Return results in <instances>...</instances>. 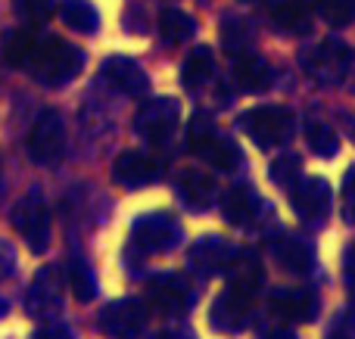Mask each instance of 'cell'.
<instances>
[{"instance_id": "28", "label": "cell", "mask_w": 355, "mask_h": 339, "mask_svg": "<svg viewBox=\"0 0 355 339\" xmlns=\"http://www.w3.org/2000/svg\"><path fill=\"white\" fill-rule=\"evenodd\" d=\"M306 143H309V149H312L315 156H334L340 149L337 131H334L327 122H321V118L306 122Z\"/></svg>"}, {"instance_id": "4", "label": "cell", "mask_w": 355, "mask_h": 339, "mask_svg": "<svg viewBox=\"0 0 355 339\" xmlns=\"http://www.w3.org/2000/svg\"><path fill=\"white\" fill-rule=\"evenodd\" d=\"M240 128L262 149L281 147L293 134V112L284 109V106H256V109L240 116Z\"/></svg>"}, {"instance_id": "22", "label": "cell", "mask_w": 355, "mask_h": 339, "mask_svg": "<svg viewBox=\"0 0 355 339\" xmlns=\"http://www.w3.org/2000/svg\"><path fill=\"white\" fill-rule=\"evenodd\" d=\"M256 212H259V199L246 184H237V187H231V190H225V196H221V215H225L227 224L246 228V224H252Z\"/></svg>"}, {"instance_id": "2", "label": "cell", "mask_w": 355, "mask_h": 339, "mask_svg": "<svg viewBox=\"0 0 355 339\" xmlns=\"http://www.w3.org/2000/svg\"><path fill=\"white\" fill-rule=\"evenodd\" d=\"M187 140H190V149H193L200 159H206L209 165L221 168V172H234V168L240 165L237 143H234L231 137L218 134V128H215L209 112H196V116L190 118Z\"/></svg>"}, {"instance_id": "15", "label": "cell", "mask_w": 355, "mask_h": 339, "mask_svg": "<svg viewBox=\"0 0 355 339\" xmlns=\"http://www.w3.org/2000/svg\"><path fill=\"white\" fill-rule=\"evenodd\" d=\"M103 81L112 87V91L125 93V97H144L150 87V78L135 59L128 56H112L103 66Z\"/></svg>"}, {"instance_id": "37", "label": "cell", "mask_w": 355, "mask_h": 339, "mask_svg": "<svg viewBox=\"0 0 355 339\" xmlns=\"http://www.w3.org/2000/svg\"><path fill=\"white\" fill-rule=\"evenodd\" d=\"M35 339H66V330H62V327H50V330H41Z\"/></svg>"}, {"instance_id": "29", "label": "cell", "mask_w": 355, "mask_h": 339, "mask_svg": "<svg viewBox=\"0 0 355 339\" xmlns=\"http://www.w3.org/2000/svg\"><path fill=\"white\" fill-rule=\"evenodd\" d=\"M37 41H41V37H37L35 31H16V35H10V41H6V50H3L6 62H10V66H16V68H28L31 56H35Z\"/></svg>"}, {"instance_id": "7", "label": "cell", "mask_w": 355, "mask_h": 339, "mask_svg": "<svg viewBox=\"0 0 355 339\" xmlns=\"http://www.w3.org/2000/svg\"><path fill=\"white\" fill-rule=\"evenodd\" d=\"M131 240L141 253H168L181 243V224L172 212H150L135 221Z\"/></svg>"}, {"instance_id": "38", "label": "cell", "mask_w": 355, "mask_h": 339, "mask_svg": "<svg viewBox=\"0 0 355 339\" xmlns=\"http://www.w3.org/2000/svg\"><path fill=\"white\" fill-rule=\"evenodd\" d=\"M156 339H181V336H178V333H159Z\"/></svg>"}, {"instance_id": "13", "label": "cell", "mask_w": 355, "mask_h": 339, "mask_svg": "<svg viewBox=\"0 0 355 339\" xmlns=\"http://www.w3.org/2000/svg\"><path fill=\"white\" fill-rule=\"evenodd\" d=\"M147 302L159 315H181L190 302V286L181 274H156L147 284Z\"/></svg>"}, {"instance_id": "12", "label": "cell", "mask_w": 355, "mask_h": 339, "mask_svg": "<svg viewBox=\"0 0 355 339\" xmlns=\"http://www.w3.org/2000/svg\"><path fill=\"white\" fill-rule=\"evenodd\" d=\"M250 315H252V293L237 290V286H227V290L212 302V309H209V324H212L215 330L231 333V330L246 327V324H250Z\"/></svg>"}, {"instance_id": "9", "label": "cell", "mask_w": 355, "mask_h": 339, "mask_svg": "<svg viewBox=\"0 0 355 339\" xmlns=\"http://www.w3.org/2000/svg\"><path fill=\"white\" fill-rule=\"evenodd\" d=\"M175 125H178V103L168 97L147 100L135 116L137 134L150 143H166L175 134Z\"/></svg>"}, {"instance_id": "32", "label": "cell", "mask_w": 355, "mask_h": 339, "mask_svg": "<svg viewBox=\"0 0 355 339\" xmlns=\"http://www.w3.org/2000/svg\"><path fill=\"white\" fill-rule=\"evenodd\" d=\"M12 10L22 22L28 25H41L53 16V0H12Z\"/></svg>"}, {"instance_id": "26", "label": "cell", "mask_w": 355, "mask_h": 339, "mask_svg": "<svg viewBox=\"0 0 355 339\" xmlns=\"http://www.w3.org/2000/svg\"><path fill=\"white\" fill-rule=\"evenodd\" d=\"M159 35H162V41L175 47V44H184L196 35V22H193V16H187L181 10H166L159 16Z\"/></svg>"}, {"instance_id": "10", "label": "cell", "mask_w": 355, "mask_h": 339, "mask_svg": "<svg viewBox=\"0 0 355 339\" xmlns=\"http://www.w3.org/2000/svg\"><path fill=\"white\" fill-rule=\"evenodd\" d=\"M290 203L300 221L318 224L331 212V187L324 178H300L296 187H290Z\"/></svg>"}, {"instance_id": "19", "label": "cell", "mask_w": 355, "mask_h": 339, "mask_svg": "<svg viewBox=\"0 0 355 339\" xmlns=\"http://www.w3.org/2000/svg\"><path fill=\"white\" fill-rule=\"evenodd\" d=\"M234 255V246L225 243L221 237H202L190 246V265L196 268L200 274H218L227 268Z\"/></svg>"}, {"instance_id": "30", "label": "cell", "mask_w": 355, "mask_h": 339, "mask_svg": "<svg viewBox=\"0 0 355 339\" xmlns=\"http://www.w3.org/2000/svg\"><path fill=\"white\" fill-rule=\"evenodd\" d=\"M66 284H69V290H72V296L78 299V302H91L94 293H97V284H94L91 268H87L81 259H72V265H69V277H66Z\"/></svg>"}, {"instance_id": "39", "label": "cell", "mask_w": 355, "mask_h": 339, "mask_svg": "<svg viewBox=\"0 0 355 339\" xmlns=\"http://www.w3.org/2000/svg\"><path fill=\"white\" fill-rule=\"evenodd\" d=\"M6 315V302H3V299H0V318H3Z\"/></svg>"}, {"instance_id": "24", "label": "cell", "mask_w": 355, "mask_h": 339, "mask_svg": "<svg viewBox=\"0 0 355 339\" xmlns=\"http://www.w3.org/2000/svg\"><path fill=\"white\" fill-rule=\"evenodd\" d=\"M271 22L281 31H290V35H309L312 31V12L302 0H281L271 10Z\"/></svg>"}, {"instance_id": "34", "label": "cell", "mask_w": 355, "mask_h": 339, "mask_svg": "<svg viewBox=\"0 0 355 339\" xmlns=\"http://www.w3.org/2000/svg\"><path fill=\"white\" fill-rule=\"evenodd\" d=\"M343 218L355 224V168H349L343 178Z\"/></svg>"}, {"instance_id": "33", "label": "cell", "mask_w": 355, "mask_h": 339, "mask_svg": "<svg viewBox=\"0 0 355 339\" xmlns=\"http://www.w3.org/2000/svg\"><path fill=\"white\" fill-rule=\"evenodd\" d=\"M302 178V162L296 156H281V159L271 162V181L277 187H296V181Z\"/></svg>"}, {"instance_id": "1", "label": "cell", "mask_w": 355, "mask_h": 339, "mask_svg": "<svg viewBox=\"0 0 355 339\" xmlns=\"http://www.w3.org/2000/svg\"><path fill=\"white\" fill-rule=\"evenodd\" d=\"M85 66V53L72 44L60 41V37H41L35 47V56L28 62V72L35 75L41 84L47 87H62L72 81Z\"/></svg>"}, {"instance_id": "11", "label": "cell", "mask_w": 355, "mask_h": 339, "mask_svg": "<svg viewBox=\"0 0 355 339\" xmlns=\"http://www.w3.org/2000/svg\"><path fill=\"white\" fill-rule=\"evenodd\" d=\"M268 309L287 324H309L318 315V296L309 286H281L268 296Z\"/></svg>"}, {"instance_id": "18", "label": "cell", "mask_w": 355, "mask_h": 339, "mask_svg": "<svg viewBox=\"0 0 355 339\" xmlns=\"http://www.w3.org/2000/svg\"><path fill=\"white\" fill-rule=\"evenodd\" d=\"M234 78H237L240 91L246 93H259V91H268L271 81H275V68L256 53H240L234 56Z\"/></svg>"}, {"instance_id": "6", "label": "cell", "mask_w": 355, "mask_h": 339, "mask_svg": "<svg viewBox=\"0 0 355 339\" xmlns=\"http://www.w3.org/2000/svg\"><path fill=\"white\" fill-rule=\"evenodd\" d=\"M12 228L25 240V246L31 253H44L50 246V212L37 193H28L25 199H19L12 209Z\"/></svg>"}, {"instance_id": "25", "label": "cell", "mask_w": 355, "mask_h": 339, "mask_svg": "<svg viewBox=\"0 0 355 339\" xmlns=\"http://www.w3.org/2000/svg\"><path fill=\"white\" fill-rule=\"evenodd\" d=\"M60 19L72 31H81V35H91V31H97V25H100L97 6H94L91 0H62Z\"/></svg>"}, {"instance_id": "16", "label": "cell", "mask_w": 355, "mask_h": 339, "mask_svg": "<svg viewBox=\"0 0 355 339\" xmlns=\"http://www.w3.org/2000/svg\"><path fill=\"white\" fill-rule=\"evenodd\" d=\"M62 302V280H60V271L56 268H44L37 271L35 284H31L28 296H25V309L28 315L35 318H44V315H53Z\"/></svg>"}, {"instance_id": "23", "label": "cell", "mask_w": 355, "mask_h": 339, "mask_svg": "<svg viewBox=\"0 0 355 339\" xmlns=\"http://www.w3.org/2000/svg\"><path fill=\"white\" fill-rule=\"evenodd\" d=\"M215 75V56L209 47H193L184 59V68H181V84L187 91H200V87L209 84V78Z\"/></svg>"}, {"instance_id": "17", "label": "cell", "mask_w": 355, "mask_h": 339, "mask_svg": "<svg viewBox=\"0 0 355 339\" xmlns=\"http://www.w3.org/2000/svg\"><path fill=\"white\" fill-rule=\"evenodd\" d=\"M275 259L287 274L302 277V274H309L315 268V249H312V243L302 240V237L281 234L275 240Z\"/></svg>"}, {"instance_id": "31", "label": "cell", "mask_w": 355, "mask_h": 339, "mask_svg": "<svg viewBox=\"0 0 355 339\" xmlns=\"http://www.w3.org/2000/svg\"><path fill=\"white\" fill-rule=\"evenodd\" d=\"M318 12L331 28H346L355 22V0H321Z\"/></svg>"}, {"instance_id": "21", "label": "cell", "mask_w": 355, "mask_h": 339, "mask_svg": "<svg viewBox=\"0 0 355 339\" xmlns=\"http://www.w3.org/2000/svg\"><path fill=\"white\" fill-rule=\"evenodd\" d=\"M175 187H178V196L184 199V205H190L193 212H202L215 199V181L206 172H196V168H187V172L178 174Z\"/></svg>"}, {"instance_id": "8", "label": "cell", "mask_w": 355, "mask_h": 339, "mask_svg": "<svg viewBox=\"0 0 355 339\" xmlns=\"http://www.w3.org/2000/svg\"><path fill=\"white\" fill-rule=\"evenodd\" d=\"M97 327L110 339H137L147 327V309L137 299H119L97 315Z\"/></svg>"}, {"instance_id": "35", "label": "cell", "mask_w": 355, "mask_h": 339, "mask_svg": "<svg viewBox=\"0 0 355 339\" xmlns=\"http://www.w3.org/2000/svg\"><path fill=\"white\" fill-rule=\"evenodd\" d=\"M343 277H346V290L355 299V243H349L343 253Z\"/></svg>"}, {"instance_id": "5", "label": "cell", "mask_w": 355, "mask_h": 339, "mask_svg": "<svg viewBox=\"0 0 355 339\" xmlns=\"http://www.w3.org/2000/svg\"><path fill=\"white\" fill-rule=\"evenodd\" d=\"M28 156L44 168H56L66 156V125L60 112L44 109L28 131Z\"/></svg>"}, {"instance_id": "3", "label": "cell", "mask_w": 355, "mask_h": 339, "mask_svg": "<svg viewBox=\"0 0 355 339\" xmlns=\"http://www.w3.org/2000/svg\"><path fill=\"white\" fill-rule=\"evenodd\" d=\"M349 66H352V50L340 37H327V41L315 44L312 50L302 53V68L321 87L340 84L346 78V72H349Z\"/></svg>"}, {"instance_id": "14", "label": "cell", "mask_w": 355, "mask_h": 339, "mask_svg": "<svg viewBox=\"0 0 355 339\" xmlns=\"http://www.w3.org/2000/svg\"><path fill=\"white\" fill-rule=\"evenodd\" d=\"M159 174H162L159 162L150 159L147 153H135V149L119 153L116 162H112V178L122 187H128V190H141V187L153 184V181H159Z\"/></svg>"}, {"instance_id": "36", "label": "cell", "mask_w": 355, "mask_h": 339, "mask_svg": "<svg viewBox=\"0 0 355 339\" xmlns=\"http://www.w3.org/2000/svg\"><path fill=\"white\" fill-rule=\"evenodd\" d=\"M259 339H293L287 324H271V327H262L259 330Z\"/></svg>"}, {"instance_id": "27", "label": "cell", "mask_w": 355, "mask_h": 339, "mask_svg": "<svg viewBox=\"0 0 355 339\" xmlns=\"http://www.w3.org/2000/svg\"><path fill=\"white\" fill-rule=\"evenodd\" d=\"M221 44H225V50L231 56L246 53V50H250V44H252L250 22H246V19H240V16H227L225 22H221Z\"/></svg>"}, {"instance_id": "20", "label": "cell", "mask_w": 355, "mask_h": 339, "mask_svg": "<svg viewBox=\"0 0 355 339\" xmlns=\"http://www.w3.org/2000/svg\"><path fill=\"white\" fill-rule=\"evenodd\" d=\"M225 274H227V280H231V286L246 290V293H256L259 286H262V277H265L262 262H259V255L250 253V249H234Z\"/></svg>"}]
</instances>
